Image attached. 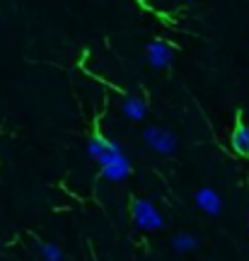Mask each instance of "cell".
<instances>
[{"mask_svg":"<svg viewBox=\"0 0 249 261\" xmlns=\"http://www.w3.org/2000/svg\"><path fill=\"white\" fill-rule=\"evenodd\" d=\"M97 165H99L102 177L107 181H111V184H119L123 179H129L131 174V160L126 158V152L121 150V145L116 140H109V152Z\"/></svg>","mask_w":249,"mask_h":261,"instance_id":"cell-1","label":"cell"},{"mask_svg":"<svg viewBox=\"0 0 249 261\" xmlns=\"http://www.w3.org/2000/svg\"><path fill=\"white\" fill-rule=\"evenodd\" d=\"M131 220L143 232H157L165 227V215L157 211V205L148 198H136L131 201Z\"/></svg>","mask_w":249,"mask_h":261,"instance_id":"cell-2","label":"cell"},{"mask_svg":"<svg viewBox=\"0 0 249 261\" xmlns=\"http://www.w3.org/2000/svg\"><path fill=\"white\" fill-rule=\"evenodd\" d=\"M143 140L153 152L157 155H175L177 152V138L175 133H169L162 126H148L143 128Z\"/></svg>","mask_w":249,"mask_h":261,"instance_id":"cell-3","label":"cell"},{"mask_svg":"<svg viewBox=\"0 0 249 261\" xmlns=\"http://www.w3.org/2000/svg\"><path fill=\"white\" fill-rule=\"evenodd\" d=\"M172 58H175V51L169 44L165 41H150L148 46H145V61H148L155 70H162L167 65L172 63Z\"/></svg>","mask_w":249,"mask_h":261,"instance_id":"cell-4","label":"cell"},{"mask_svg":"<svg viewBox=\"0 0 249 261\" xmlns=\"http://www.w3.org/2000/svg\"><path fill=\"white\" fill-rule=\"evenodd\" d=\"M194 201H196V205L201 208L203 213H208V215H220L222 213V198H220V194H218L215 189H211V187L198 189L196 196H194Z\"/></svg>","mask_w":249,"mask_h":261,"instance_id":"cell-5","label":"cell"},{"mask_svg":"<svg viewBox=\"0 0 249 261\" xmlns=\"http://www.w3.org/2000/svg\"><path fill=\"white\" fill-rule=\"evenodd\" d=\"M121 114L129 119V121H143L145 114H148V104L143 102L140 97H126L121 102Z\"/></svg>","mask_w":249,"mask_h":261,"instance_id":"cell-6","label":"cell"},{"mask_svg":"<svg viewBox=\"0 0 249 261\" xmlns=\"http://www.w3.org/2000/svg\"><path fill=\"white\" fill-rule=\"evenodd\" d=\"M230 145L240 158H249V126L247 123H237V126H235Z\"/></svg>","mask_w":249,"mask_h":261,"instance_id":"cell-7","label":"cell"},{"mask_svg":"<svg viewBox=\"0 0 249 261\" xmlns=\"http://www.w3.org/2000/svg\"><path fill=\"white\" fill-rule=\"evenodd\" d=\"M172 249L179 254L196 252V249H198V237L191 232H177L175 237H172Z\"/></svg>","mask_w":249,"mask_h":261,"instance_id":"cell-8","label":"cell"},{"mask_svg":"<svg viewBox=\"0 0 249 261\" xmlns=\"http://www.w3.org/2000/svg\"><path fill=\"white\" fill-rule=\"evenodd\" d=\"M107 152H109V140L107 138H102V136H92V138L87 140V158L90 160L99 162Z\"/></svg>","mask_w":249,"mask_h":261,"instance_id":"cell-9","label":"cell"},{"mask_svg":"<svg viewBox=\"0 0 249 261\" xmlns=\"http://www.w3.org/2000/svg\"><path fill=\"white\" fill-rule=\"evenodd\" d=\"M39 252H41V256H44V259H48V261L65 259L63 249H61L58 244H54V242H41V244H39Z\"/></svg>","mask_w":249,"mask_h":261,"instance_id":"cell-10","label":"cell"}]
</instances>
